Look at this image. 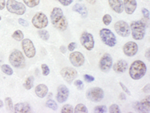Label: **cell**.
<instances>
[{
  "label": "cell",
  "instance_id": "cell-1",
  "mask_svg": "<svg viewBox=\"0 0 150 113\" xmlns=\"http://www.w3.org/2000/svg\"><path fill=\"white\" fill-rule=\"evenodd\" d=\"M50 19L53 26L59 31H65L68 28V21L60 8L56 7L52 10Z\"/></svg>",
  "mask_w": 150,
  "mask_h": 113
},
{
  "label": "cell",
  "instance_id": "cell-2",
  "mask_svg": "<svg viewBox=\"0 0 150 113\" xmlns=\"http://www.w3.org/2000/svg\"><path fill=\"white\" fill-rule=\"evenodd\" d=\"M146 66L144 62L140 60L134 61L129 68V75L131 79L138 80L143 78L146 73Z\"/></svg>",
  "mask_w": 150,
  "mask_h": 113
},
{
  "label": "cell",
  "instance_id": "cell-3",
  "mask_svg": "<svg viewBox=\"0 0 150 113\" xmlns=\"http://www.w3.org/2000/svg\"><path fill=\"white\" fill-rule=\"evenodd\" d=\"M146 25L143 20L133 21L131 22L130 29L131 30V35L133 38L137 41L143 39L146 34Z\"/></svg>",
  "mask_w": 150,
  "mask_h": 113
},
{
  "label": "cell",
  "instance_id": "cell-4",
  "mask_svg": "<svg viewBox=\"0 0 150 113\" xmlns=\"http://www.w3.org/2000/svg\"><path fill=\"white\" fill-rule=\"evenodd\" d=\"M9 62L16 68H23L26 65V60L24 55L20 50H15L9 55Z\"/></svg>",
  "mask_w": 150,
  "mask_h": 113
},
{
  "label": "cell",
  "instance_id": "cell-5",
  "mask_svg": "<svg viewBox=\"0 0 150 113\" xmlns=\"http://www.w3.org/2000/svg\"><path fill=\"white\" fill-rule=\"evenodd\" d=\"M99 34H100V38H101V41H102L104 44L108 46H110V47H113L114 46H116V43H117L116 38L115 36V34L110 29H101Z\"/></svg>",
  "mask_w": 150,
  "mask_h": 113
},
{
  "label": "cell",
  "instance_id": "cell-6",
  "mask_svg": "<svg viewBox=\"0 0 150 113\" xmlns=\"http://www.w3.org/2000/svg\"><path fill=\"white\" fill-rule=\"evenodd\" d=\"M5 6L9 12L17 14V15H23L25 14L26 11V6L16 0H8Z\"/></svg>",
  "mask_w": 150,
  "mask_h": 113
},
{
  "label": "cell",
  "instance_id": "cell-7",
  "mask_svg": "<svg viewBox=\"0 0 150 113\" xmlns=\"http://www.w3.org/2000/svg\"><path fill=\"white\" fill-rule=\"evenodd\" d=\"M104 96V91L101 88H90L86 91L87 99L89 100L90 101H92V102H96V103L102 100Z\"/></svg>",
  "mask_w": 150,
  "mask_h": 113
},
{
  "label": "cell",
  "instance_id": "cell-8",
  "mask_svg": "<svg viewBox=\"0 0 150 113\" xmlns=\"http://www.w3.org/2000/svg\"><path fill=\"white\" fill-rule=\"evenodd\" d=\"M32 22L36 29H42L47 26L48 18L45 14L38 12L35 14V16L32 19Z\"/></svg>",
  "mask_w": 150,
  "mask_h": 113
},
{
  "label": "cell",
  "instance_id": "cell-9",
  "mask_svg": "<svg viewBox=\"0 0 150 113\" xmlns=\"http://www.w3.org/2000/svg\"><path fill=\"white\" fill-rule=\"evenodd\" d=\"M114 29L120 36L124 37V38L129 36V34H131L129 25L123 20L116 22L114 25Z\"/></svg>",
  "mask_w": 150,
  "mask_h": 113
},
{
  "label": "cell",
  "instance_id": "cell-10",
  "mask_svg": "<svg viewBox=\"0 0 150 113\" xmlns=\"http://www.w3.org/2000/svg\"><path fill=\"white\" fill-rule=\"evenodd\" d=\"M22 47L25 55L29 58H32L35 55L36 50L33 41L29 38L22 40Z\"/></svg>",
  "mask_w": 150,
  "mask_h": 113
},
{
  "label": "cell",
  "instance_id": "cell-11",
  "mask_svg": "<svg viewBox=\"0 0 150 113\" xmlns=\"http://www.w3.org/2000/svg\"><path fill=\"white\" fill-rule=\"evenodd\" d=\"M80 43L87 50H92L95 46L93 35L87 32H84L80 36Z\"/></svg>",
  "mask_w": 150,
  "mask_h": 113
},
{
  "label": "cell",
  "instance_id": "cell-12",
  "mask_svg": "<svg viewBox=\"0 0 150 113\" xmlns=\"http://www.w3.org/2000/svg\"><path fill=\"white\" fill-rule=\"evenodd\" d=\"M112 65V59L109 53H105L103 55L99 62V68L102 72L107 73L111 69Z\"/></svg>",
  "mask_w": 150,
  "mask_h": 113
},
{
  "label": "cell",
  "instance_id": "cell-13",
  "mask_svg": "<svg viewBox=\"0 0 150 113\" xmlns=\"http://www.w3.org/2000/svg\"><path fill=\"white\" fill-rule=\"evenodd\" d=\"M61 76L68 83H71L75 78L77 77V71L72 67H66L62 69Z\"/></svg>",
  "mask_w": 150,
  "mask_h": 113
},
{
  "label": "cell",
  "instance_id": "cell-14",
  "mask_svg": "<svg viewBox=\"0 0 150 113\" xmlns=\"http://www.w3.org/2000/svg\"><path fill=\"white\" fill-rule=\"evenodd\" d=\"M69 60L74 67H80L85 62V58L80 52H73L69 55Z\"/></svg>",
  "mask_w": 150,
  "mask_h": 113
},
{
  "label": "cell",
  "instance_id": "cell-15",
  "mask_svg": "<svg viewBox=\"0 0 150 113\" xmlns=\"http://www.w3.org/2000/svg\"><path fill=\"white\" fill-rule=\"evenodd\" d=\"M138 51V46L135 42L129 41L123 46V52L125 55L128 57L134 56Z\"/></svg>",
  "mask_w": 150,
  "mask_h": 113
},
{
  "label": "cell",
  "instance_id": "cell-16",
  "mask_svg": "<svg viewBox=\"0 0 150 113\" xmlns=\"http://www.w3.org/2000/svg\"><path fill=\"white\" fill-rule=\"evenodd\" d=\"M69 96V90L65 85H61L57 88V94H56V100L59 103H62L68 100Z\"/></svg>",
  "mask_w": 150,
  "mask_h": 113
},
{
  "label": "cell",
  "instance_id": "cell-17",
  "mask_svg": "<svg viewBox=\"0 0 150 113\" xmlns=\"http://www.w3.org/2000/svg\"><path fill=\"white\" fill-rule=\"evenodd\" d=\"M124 10L128 14H132L135 11L137 6L136 0H124L123 2Z\"/></svg>",
  "mask_w": 150,
  "mask_h": 113
},
{
  "label": "cell",
  "instance_id": "cell-18",
  "mask_svg": "<svg viewBox=\"0 0 150 113\" xmlns=\"http://www.w3.org/2000/svg\"><path fill=\"white\" fill-rule=\"evenodd\" d=\"M109 5L112 11L117 14H121L124 11L123 2L122 0H108Z\"/></svg>",
  "mask_w": 150,
  "mask_h": 113
},
{
  "label": "cell",
  "instance_id": "cell-19",
  "mask_svg": "<svg viewBox=\"0 0 150 113\" xmlns=\"http://www.w3.org/2000/svg\"><path fill=\"white\" fill-rule=\"evenodd\" d=\"M112 68H113V70L116 73L122 74V73H124L126 71L127 68H128V63H127L126 61L121 59V60L118 61L117 62L114 64Z\"/></svg>",
  "mask_w": 150,
  "mask_h": 113
},
{
  "label": "cell",
  "instance_id": "cell-20",
  "mask_svg": "<svg viewBox=\"0 0 150 113\" xmlns=\"http://www.w3.org/2000/svg\"><path fill=\"white\" fill-rule=\"evenodd\" d=\"M14 110L17 113L30 112L31 107L28 103H18L14 106Z\"/></svg>",
  "mask_w": 150,
  "mask_h": 113
},
{
  "label": "cell",
  "instance_id": "cell-21",
  "mask_svg": "<svg viewBox=\"0 0 150 113\" xmlns=\"http://www.w3.org/2000/svg\"><path fill=\"white\" fill-rule=\"evenodd\" d=\"M36 95L40 98H44L48 93V88L46 85L40 84L36 86L35 90Z\"/></svg>",
  "mask_w": 150,
  "mask_h": 113
},
{
  "label": "cell",
  "instance_id": "cell-22",
  "mask_svg": "<svg viewBox=\"0 0 150 113\" xmlns=\"http://www.w3.org/2000/svg\"><path fill=\"white\" fill-rule=\"evenodd\" d=\"M72 9H73V11H75V12L79 13L83 18H86V17H87V15H88L87 9L86 8L85 6L83 5H80V4L78 3L75 4L73 6V8H72Z\"/></svg>",
  "mask_w": 150,
  "mask_h": 113
},
{
  "label": "cell",
  "instance_id": "cell-23",
  "mask_svg": "<svg viewBox=\"0 0 150 113\" xmlns=\"http://www.w3.org/2000/svg\"><path fill=\"white\" fill-rule=\"evenodd\" d=\"M34 80L35 79L33 76H30V77H28L27 79H26V81H25V82H24V88L26 90H30L33 87V86H34Z\"/></svg>",
  "mask_w": 150,
  "mask_h": 113
},
{
  "label": "cell",
  "instance_id": "cell-24",
  "mask_svg": "<svg viewBox=\"0 0 150 113\" xmlns=\"http://www.w3.org/2000/svg\"><path fill=\"white\" fill-rule=\"evenodd\" d=\"M74 112L75 113H87L88 112V109H87L86 106L84 104H82V103H79L76 106L74 110Z\"/></svg>",
  "mask_w": 150,
  "mask_h": 113
},
{
  "label": "cell",
  "instance_id": "cell-25",
  "mask_svg": "<svg viewBox=\"0 0 150 113\" xmlns=\"http://www.w3.org/2000/svg\"><path fill=\"white\" fill-rule=\"evenodd\" d=\"M23 32L21 31V30H17V31L14 32L13 33V34H12V38L17 41H22V40L23 39Z\"/></svg>",
  "mask_w": 150,
  "mask_h": 113
},
{
  "label": "cell",
  "instance_id": "cell-26",
  "mask_svg": "<svg viewBox=\"0 0 150 113\" xmlns=\"http://www.w3.org/2000/svg\"><path fill=\"white\" fill-rule=\"evenodd\" d=\"M1 70H2V72L9 76H11L12 74H13V73H14L11 67L9 65H5V64L1 65Z\"/></svg>",
  "mask_w": 150,
  "mask_h": 113
},
{
  "label": "cell",
  "instance_id": "cell-27",
  "mask_svg": "<svg viewBox=\"0 0 150 113\" xmlns=\"http://www.w3.org/2000/svg\"><path fill=\"white\" fill-rule=\"evenodd\" d=\"M38 34L43 41H47L50 38L49 32L47 30H45V29H41V30L38 31Z\"/></svg>",
  "mask_w": 150,
  "mask_h": 113
},
{
  "label": "cell",
  "instance_id": "cell-28",
  "mask_svg": "<svg viewBox=\"0 0 150 113\" xmlns=\"http://www.w3.org/2000/svg\"><path fill=\"white\" fill-rule=\"evenodd\" d=\"M24 3L29 8H34L39 5L40 0H23Z\"/></svg>",
  "mask_w": 150,
  "mask_h": 113
},
{
  "label": "cell",
  "instance_id": "cell-29",
  "mask_svg": "<svg viewBox=\"0 0 150 113\" xmlns=\"http://www.w3.org/2000/svg\"><path fill=\"white\" fill-rule=\"evenodd\" d=\"M46 105L48 108L54 110V111L57 110V109H58V106H57L56 102H55L54 100H48L47 101Z\"/></svg>",
  "mask_w": 150,
  "mask_h": 113
},
{
  "label": "cell",
  "instance_id": "cell-30",
  "mask_svg": "<svg viewBox=\"0 0 150 113\" xmlns=\"http://www.w3.org/2000/svg\"><path fill=\"white\" fill-rule=\"evenodd\" d=\"M62 113H73L74 112V109L72 107L71 105L70 104H66L65 106H62V108L61 109Z\"/></svg>",
  "mask_w": 150,
  "mask_h": 113
},
{
  "label": "cell",
  "instance_id": "cell-31",
  "mask_svg": "<svg viewBox=\"0 0 150 113\" xmlns=\"http://www.w3.org/2000/svg\"><path fill=\"white\" fill-rule=\"evenodd\" d=\"M133 105H134V108L137 111L140 112H148L145 109V108L142 106L140 102H136V103H134Z\"/></svg>",
  "mask_w": 150,
  "mask_h": 113
},
{
  "label": "cell",
  "instance_id": "cell-32",
  "mask_svg": "<svg viewBox=\"0 0 150 113\" xmlns=\"http://www.w3.org/2000/svg\"><path fill=\"white\" fill-rule=\"evenodd\" d=\"M140 103L142 104V106L145 108V109L147 112H149V96H148L147 98H144L143 100H142Z\"/></svg>",
  "mask_w": 150,
  "mask_h": 113
},
{
  "label": "cell",
  "instance_id": "cell-33",
  "mask_svg": "<svg viewBox=\"0 0 150 113\" xmlns=\"http://www.w3.org/2000/svg\"><path fill=\"white\" fill-rule=\"evenodd\" d=\"M5 104H6V106H7L8 110L9 111H13V108H14V106H13V102H12V100L11 98H6L5 100Z\"/></svg>",
  "mask_w": 150,
  "mask_h": 113
},
{
  "label": "cell",
  "instance_id": "cell-34",
  "mask_svg": "<svg viewBox=\"0 0 150 113\" xmlns=\"http://www.w3.org/2000/svg\"><path fill=\"white\" fill-rule=\"evenodd\" d=\"M94 112L96 113H105L107 112V107L105 106H98L94 109Z\"/></svg>",
  "mask_w": 150,
  "mask_h": 113
},
{
  "label": "cell",
  "instance_id": "cell-35",
  "mask_svg": "<svg viewBox=\"0 0 150 113\" xmlns=\"http://www.w3.org/2000/svg\"><path fill=\"white\" fill-rule=\"evenodd\" d=\"M109 112L110 113H120L121 112L120 107L117 104H112L109 108Z\"/></svg>",
  "mask_w": 150,
  "mask_h": 113
},
{
  "label": "cell",
  "instance_id": "cell-36",
  "mask_svg": "<svg viewBox=\"0 0 150 113\" xmlns=\"http://www.w3.org/2000/svg\"><path fill=\"white\" fill-rule=\"evenodd\" d=\"M103 22H104V24L106 25V26H109L110 24L112 22V17L110 14H105V15L103 17Z\"/></svg>",
  "mask_w": 150,
  "mask_h": 113
},
{
  "label": "cell",
  "instance_id": "cell-37",
  "mask_svg": "<svg viewBox=\"0 0 150 113\" xmlns=\"http://www.w3.org/2000/svg\"><path fill=\"white\" fill-rule=\"evenodd\" d=\"M41 70H42V74L44 76H48L50 74V69L48 66L45 64L41 65Z\"/></svg>",
  "mask_w": 150,
  "mask_h": 113
},
{
  "label": "cell",
  "instance_id": "cell-38",
  "mask_svg": "<svg viewBox=\"0 0 150 113\" xmlns=\"http://www.w3.org/2000/svg\"><path fill=\"white\" fill-rule=\"evenodd\" d=\"M74 85H75V86H76V87L79 89V90H82V89H83V88H84L83 82L81 80H80V79L75 80Z\"/></svg>",
  "mask_w": 150,
  "mask_h": 113
},
{
  "label": "cell",
  "instance_id": "cell-39",
  "mask_svg": "<svg viewBox=\"0 0 150 113\" xmlns=\"http://www.w3.org/2000/svg\"><path fill=\"white\" fill-rule=\"evenodd\" d=\"M142 14H143V16L145 17L146 19L149 20V11L148 9L145 8H142Z\"/></svg>",
  "mask_w": 150,
  "mask_h": 113
},
{
  "label": "cell",
  "instance_id": "cell-40",
  "mask_svg": "<svg viewBox=\"0 0 150 113\" xmlns=\"http://www.w3.org/2000/svg\"><path fill=\"white\" fill-rule=\"evenodd\" d=\"M57 1H59L64 6H68L73 2L74 0H57Z\"/></svg>",
  "mask_w": 150,
  "mask_h": 113
},
{
  "label": "cell",
  "instance_id": "cell-41",
  "mask_svg": "<svg viewBox=\"0 0 150 113\" xmlns=\"http://www.w3.org/2000/svg\"><path fill=\"white\" fill-rule=\"evenodd\" d=\"M83 78L85 79V81H86L87 82H92L95 80V78L92 76L89 75V74H85L83 76Z\"/></svg>",
  "mask_w": 150,
  "mask_h": 113
},
{
  "label": "cell",
  "instance_id": "cell-42",
  "mask_svg": "<svg viewBox=\"0 0 150 113\" xmlns=\"http://www.w3.org/2000/svg\"><path fill=\"white\" fill-rule=\"evenodd\" d=\"M18 22H19V24L24 26V27H27V26H29V22H28L26 20H25L24 19H22V18H20V19L18 20Z\"/></svg>",
  "mask_w": 150,
  "mask_h": 113
},
{
  "label": "cell",
  "instance_id": "cell-43",
  "mask_svg": "<svg viewBox=\"0 0 150 113\" xmlns=\"http://www.w3.org/2000/svg\"><path fill=\"white\" fill-rule=\"evenodd\" d=\"M76 47H77V44L74 43V42H71V43H70L69 44H68V49L69 51L73 52L74 50H75V48H76Z\"/></svg>",
  "mask_w": 150,
  "mask_h": 113
},
{
  "label": "cell",
  "instance_id": "cell-44",
  "mask_svg": "<svg viewBox=\"0 0 150 113\" xmlns=\"http://www.w3.org/2000/svg\"><path fill=\"white\" fill-rule=\"evenodd\" d=\"M120 86H121L122 88V90L125 91V92L127 93V94H129V95H131V92H130V91L128 89V88H127L126 86L123 84L122 82H120Z\"/></svg>",
  "mask_w": 150,
  "mask_h": 113
},
{
  "label": "cell",
  "instance_id": "cell-45",
  "mask_svg": "<svg viewBox=\"0 0 150 113\" xmlns=\"http://www.w3.org/2000/svg\"><path fill=\"white\" fill-rule=\"evenodd\" d=\"M5 0H0V11L3 10L4 8L5 7Z\"/></svg>",
  "mask_w": 150,
  "mask_h": 113
},
{
  "label": "cell",
  "instance_id": "cell-46",
  "mask_svg": "<svg viewBox=\"0 0 150 113\" xmlns=\"http://www.w3.org/2000/svg\"><path fill=\"white\" fill-rule=\"evenodd\" d=\"M149 84H147L146 86H145V87L143 88V92H145V93H149Z\"/></svg>",
  "mask_w": 150,
  "mask_h": 113
},
{
  "label": "cell",
  "instance_id": "cell-47",
  "mask_svg": "<svg viewBox=\"0 0 150 113\" xmlns=\"http://www.w3.org/2000/svg\"><path fill=\"white\" fill-rule=\"evenodd\" d=\"M149 52H150V50H149V48L148 50H146V54H145L146 58V59L149 61V62L150 61V56H149V53H149Z\"/></svg>",
  "mask_w": 150,
  "mask_h": 113
},
{
  "label": "cell",
  "instance_id": "cell-48",
  "mask_svg": "<svg viewBox=\"0 0 150 113\" xmlns=\"http://www.w3.org/2000/svg\"><path fill=\"white\" fill-rule=\"evenodd\" d=\"M120 99L121 100H126V97H125V94L123 92L120 93Z\"/></svg>",
  "mask_w": 150,
  "mask_h": 113
},
{
  "label": "cell",
  "instance_id": "cell-49",
  "mask_svg": "<svg viewBox=\"0 0 150 113\" xmlns=\"http://www.w3.org/2000/svg\"><path fill=\"white\" fill-rule=\"evenodd\" d=\"M60 51L62 53H66V48L65 46H60Z\"/></svg>",
  "mask_w": 150,
  "mask_h": 113
},
{
  "label": "cell",
  "instance_id": "cell-50",
  "mask_svg": "<svg viewBox=\"0 0 150 113\" xmlns=\"http://www.w3.org/2000/svg\"><path fill=\"white\" fill-rule=\"evenodd\" d=\"M86 1L89 2V4H92V5H94V4L96 2V0H86Z\"/></svg>",
  "mask_w": 150,
  "mask_h": 113
},
{
  "label": "cell",
  "instance_id": "cell-51",
  "mask_svg": "<svg viewBox=\"0 0 150 113\" xmlns=\"http://www.w3.org/2000/svg\"><path fill=\"white\" fill-rule=\"evenodd\" d=\"M2 62H3V55H2V53H0V65H2Z\"/></svg>",
  "mask_w": 150,
  "mask_h": 113
},
{
  "label": "cell",
  "instance_id": "cell-52",
  "mask_svg": "<svg viewBox=\"0 0 150 113\" xmlns=\"http://www.w3.org/2000/svg\"><path fill=\"white\" fill-rule=\"evenodd\" d=\"M2 106H3V102L2 100H0V108H2Z\"/></svg>",
  "mask_w": 150,
  "mask_h": 113
},
{
  "label": "cell",
  "instance_id": "cell-53",
  "mask_svg": "<svg viewBox=\"0 0 150 113\" xmlns=\"http://www.w3.org/2000/svg\"><path fill=\"white\" fill-rule=\"evenodd\" d=\"M2 20V18H1V16H0V20Z\"/></svg>",
  "mask_w": 150,
  "mask_h": 113
},
{
  "label": "cell",
  "instance_id": "cell-54",
  "mask_svg": "<svg viewBox=\"0 0 150 113\" xmlns=\"http://www.w3.org/2000/svg\"><path fill=\"white\" fill-rule=\"evenodd\" d=\"M79 1H80H80H83V0H79Z\"/></svg>",
  "mask_w": 150,
  "mask_h": 113
}]
</instances>
